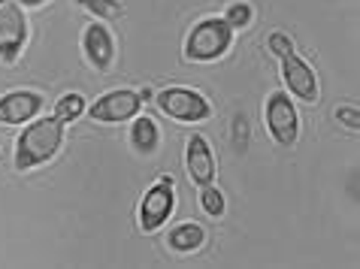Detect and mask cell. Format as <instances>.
Segmentation results:
<instances>
[{"mask_svg":"<svg viewBox=\"0 0 360 269\" xmlns=\"http://www.w3.org/2000/svg\"><path fill=\"white\" fill-rule=\"evenodd\" d=\"M64 122L55 115H46V118H34L31 124L25 127L15 139V155H13V164L18 173H27L39 164L52 161V157L61 152L64 145Z\"/></svg>","mask_w":360,"mask_h":269,"instance_id":"obj_1","label":"cell"},{"mask_svg":"<svg viewBox=\"0 0 360 269\" xmlns=\"http://www.w3.org/2000/svg\"><path fill=\"white\" fill-rule=\"evenodd\" d=\"M266 48L278 58V64H282V79H285L288 94H291L294 100H303V103H318V97H321L318 73L294 48V39L282 31H276V34L266 37Z\"/></svg>","mask_w":360,"mask_h":269,"instance_id":"obj_2","label":"cell"},{"mask_svg":"<svg viewBox=\"0 0 360 269\" xmlns=\"http://www.w3.org/2000/svg\"><path fill=\"white\" fill-rule=\"evenodd\" d=\"M233 46V27H230L221 15L203 18L197 22L185 37V61L191 64H209L224 58Z\"/></svg>","mask_w":360,"mask_h":269,"instance_id":"obj_3","label":"cell"},{"mask_svg":"<svg viewBox=\"0 0 360 269\" xmlns=\"http://www.w3.org/2000/svg\"><path fill=\"white\" fill-rule=\"evenodd\" d=\"M155 103L158 109H161L164 115L176 118V122L182 124H194V122H206L209 115H212V106H209V100L200 91H194V88H164L161 94H155Z\"/></svg>","mask_w":360,"mask_h":269,"instance_id":"obj_4","label":"cell"},{"mask_svg":"<svg viewBox=\"0 0 360 269\" xmlns=\"http://www.w3.org/2000/svg\"><path fill=\"white\" fill-rule=\"evenodd\" d=\"M173 209H176V182H173V176H161L146 191L143 203H139V230L158 233L169 221Z\"/></svg>","mask_w":360,"mask_h":269,"instance_id":"obj_5","label":"cell"},{"mask_svg":"<svg viewBox=\"0 0 360 269\" xmlns=\"http://www.w3.org/2000/svg\"><path fill=\"white\" fill-rule=\"evenodd\" d=\"M264 118H266V131L276 139L278 145L291 148L300 139V112L297 103L288 91H276L269 94V100L264 106Z\"/></svg>","mask_w":360,"mask_h":269,"instance_id":"obj_6","label":"cell"},{"mask_svg":"<svg viewBox=\"0 0 360 269\" xmlns=\"http://www.w3.org/2000/svg\"><path fill=\"white\" fill-rule=\"evenodd\" d=\"M139 106H143L139 91L115 88V91H106L103 97H97L85 112L91 122H100V124H122V122H131V118L139 115Z\"/></svg>","mask_w":360,"mask_h":269,"instance_id":"obj_7","label":"cell"},{"mask_svg":"<svg viewBox=\"0 0 360 269\" xmlns=\"http://www.w3.org/2000/svg\"><path fill=\"white\" fill-rule=\"evenodd\" d=\"M27 43V18L18 0H0V61L15 64Z\"/></svg>","mask_w":360,"mask_h":269,"instance_id":"obj_8","label":"cell"},{"mask_svg":"<svg viewBox=\"0 0 360 269\" xmlns=\"http://www.w3.org/2000/svg\"><path fill=\"white\" fill-rule=\"evenodd\" d=\"M185 169H188V178L191 185L197 188H206L215 182V157H212V148H209L206 136L191 133L188 136V148H185Z\"/></svg>","mask_w":360,"mask_h":269,"instance_id":"obj_9","label":"cell"},{"mask_svg":"<svg viewBox=\"0 0 360 269\" xmlns=\"http://www.w3.org/2000/svg\"><path fill=\"white\" fill-rule=\"evenodd\" d=\"M43 109V94L18 88L0 97V124H27L34 122Z\"/></svg>","mask_w":360,"mask_h":269,"instance_id":"obj_10","label":"cell"},{"mask_svg":"<svg viewBox=\"0 0 360 269\" xmlns=\"http://www.w3.org/2000/svg\"><path fill=\"white\" fill-rule=\"evenodd\" d=\"M82 52L88 58V64H91L94 70H109L115 61V39L112 34H109V27L103 22H94L88 25L82 31Z\"/></svg>","mask_w":360,"mask_h":269,"instance_id":"obj_11","label":"cell"},{"mask_svg":"<svg viewBox=\"0 0 360 269\" xmlns=\"http://www.w3.org/2000/svg\"><path fill=\"white\" fill-rule=\"evenodd\" d=\"M203 242H206L203 227H200V224H191V221L173 227V230H169V236H167V245L173 248V251H179V254L200 251V248H203Z\"/></svg>","mask_w":360,"mask_h":269,"instance_id":"obj_12","label":"cell"},{"mask_svg":"<svg viewBox=\"0 0 360 269\" xmlns=\"http://www.w3.org/2000/svg\"><path fill=\"white\" fill-rule=\"evenodd\" d=\"M131 145L139 155H155L158 145H161V131L148 115H136L134 127H131Z\"/></svg>","mask_w":360,"mask_h":269,"instance_id":"obj_13","label":"cell"},{"mask_svg":"<svg viewBox=\"0 0 360 269\" xmlns=\"http://www.w3.org/2000/svg\"><path fill=\"white\" fill-rule=\"evenodd\" d=\"M85 97L79 94V91H70V94H64V97H58V103H55V118H61L64 124H70V122H76L79 115L85 112Z\"/></svg>","mask_w":360,"mask_h":269,"instance_id":"obj_14","label":"cell"},{"mask_svg":"<svg viewBox=\"0 0 360 269\" xmlns=\"http://www.w3.org/2000/svg\"><path fill=\"white\" fill-rule=\"evenodd\" d=\"M82 9H88L91 15H97L100 22H112V18L124 15V6L118 0H76Z\"/></svg>","mask_w":360,"mask_h":269,"instance_id":"obj_15","label":"cell"},{"mask_svg":"<svg viewBox=\"0 0 360 269\" xmlns=\"http://www.w3.org/2000/svg\"><path fill=\"white\" fill-rule=\"evenodd\" d=\"M200 206H203V212H206V215L221 218V215H224V209H227V200H224V194L218 191V188L206 185V188H200Z\"/></svg>","mask_w":360,"mask_h":269,"instance_id":"obj_16","label":"cell"},{"mask_svg":"<svg viewBox=\"0 0 360 269\" xmlns=\"http://www.w3.org/2000/svg\"><path fill=\"white\" fill-rule=\"evenodd\" d=\"M252 18H255V9L245 4V0H239V4H230L227 6V13H224V22L233 27V31H243V27L252 25Z\"/></svg>","mask_w":360,"mask_h":269,"instance_id":"obj_17","label":"cell"},{"mask_svg":"<svg viewBox=\"0 0 360 269\" xmlns=\"http://www.w3.org/2000/svg\"><path fill=\"white\" fill-rule=\"evenodd\" d=\"M333 115H336V122H339V124H345V127H348V131H357V127H360V112H357L354 106H339Z\"/></svg>","mask_w":360,"mask_h":269,"instance_id":"obj_18","label":"cell"},{"mask_svg":"<svg viewBox=\"0 0 360 269\" xmlns=\"http://www.w3.org/2000/svg\"><path fill=\"white\" fill-rule=\"evenodd\" d=\"M139 97H143V103H148V100H155V91H152V88H143Z\"/></svg>","mask_w":360,"mask_h":269,"instance_id":"obj_19","label":"cell"},{"mask_svg":"<svg viewBox=\"0 0 360 269\" xmlns=\"http://www.w3.org/2000/svg\"><path fill=\"white\" fill-rule=\"evenodd\" d=\"M18 4H22V6H43L46 0H18Z\"/></svg>","mask_w":360,"mask_h":269,"instance_id":"obj_20","label":"cell"}]
</instances>
